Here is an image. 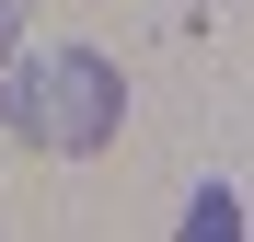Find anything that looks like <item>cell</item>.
<instances>
[{
    "label": "cell",
    "mask_w": 254,
    "mask_h": 242,
    "mask_svg": "<svg viewBox=\"0 0 254 242\" xmlns=\"http://www.w3.org/2000/svg\"><path fill=\"white\" fill-rule=\"evenodd\" d=\"M23 47V0H0V58H12Z\"/></svg>",
    "instance_id": "3"
},
{
    "label": "cell",
    "mask_w": 254,
    "mask_h": 242,
    "mask_svg": "<svg viewBox=\"0 0 254 242\" xmlns=\"http://www.w3.org/2000/svg\"><path fill=\"white\" fill-rule=\"evenodd\" d=\"M231 231H243L231 196H196V208H185V242H231Z\"/></svg>",
    "instance_id": "2"
},
{
    "label": "cell",
    "mask_w": 254,
    "mask_h": 242,
    "mask_svg": "<svg viewBox=\"0 0 254 242\" xmlns=\"http://www.w3.org/2000/svg\"><path fill=\"white\" fill-rule=\"evenodd\" d=\"M12 69V93H0V127H12L23 150H47V161H93L116 127H127V81L104 47H12L0 58Z\"/></svg>",
    "instance_id": "1"
}]
</instances>
